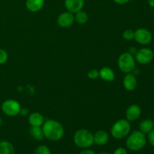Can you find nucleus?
I'll return each mask as SVG.
<instances>
[{"label":"nucleus","mask_w":154,"mask_h":154,"mask_svg":"<svg viewBox=\"0 0 154 154\" xmlns=\"http://www.w3.org/2000/svg\"><path fill=\"white\" fill-rule=\"evenodd\" d=\"M45 138L51 141H57L64 135V128L60 123L54 120H48L42 125Z\"/></svg>","instance_id":"nucleus-1"},{"label":"nucleus","mask_w":154,"mask_h":154,"mask_svg":"<svg viewBox=\"0 0 154 154\" xmlns=\"http://www.w3.org/2000/svg\"><path fill=\"white\" fill-rule=\"evenodd\" d=\"M126 147L132 151H138L145 147L147 138L141 131H133L126 139Z\"/></svg>","instance_id":"nucleus-2"},{"label":"nucleus","mask_w":154,"mask_h":154,"mask_svg":"<svg viewBox=\"0 0 154 154\" xmlns=\"http://www.w3.org/2000/svg\"><path fill=\"white\" fill-rule=\"evenodd\" d=\"M73 139L75 145L82 149L90 148L94 144L93 133L85 129L77 131L74 135Z\"/></svg>","instance_id":"nucleus-3"},{"label":"nucleus","mask_w":154,"mask_h":154,"mask_svg":"<svg viewBox=\"0 0 154 154\" xmlns=\"http://www.w3.org/2000/svg\"><path fill=\"white\" fill-rule=\"evenodd\" d=\"M131 125L129 120L122 119L114 123L111 129V134L116 139H122L129 135Z\"/></svg>","instance_id":"nucleus-4"},{"label":"nucleus","mask_w":154,"mask_h":154,"mask_svg":"<svg viewBox=\"0 0 154 154\" xmlns=\"http://www.w3.org/2000/svg\"><path fill=\"white\" fill-rule=\"evenodd\" d=\"M117 65L122 72L126 74L131 73L135 67V57L129 52L123 53L119 57Z\"/></svg>","instance_id":"nucleus-5"},{"label":"nucleus","mask_w":154,"mask_h":154,"mask_svg":"<svg viewBox=\"0 0 154 154\" xmlns=\"http://www.w3.org/2000/svg\"><path fill=\"white\" fill-rule=\"evenodd\" d=\"M21 107L19 102L14 99H8L2 104V111L8 117H14L20 114Z\"/></svg>","instance_id":"nucleus-6"},{"label":"nucleus","mask_w":154,"mask_h":154,"mask_svg":"<svg viewBox=\"0 0 154 154\" xmlns=\"http://www.w3.org/2000/svg\"><path fill=\"white\" fill-rule=\"evenodd\" d=\"M154 53L150 48H144L138 50L135 54V60L141 65H147L153 60Z\"/></svg>","instance_id":"nucleus-7"},{"label":"nucleus","mask_w":154,"mask_h":154,"mask_svg":"<svg viewBox=\"0 0 154 154\" xmlns=\"http://www.w3.org/2000/svg\"><path fill=\"white\" fill-rule=\"evenodd\" d=\"M134 39L140 45H147L152 42L153 36H152L151 32L148 29L144 28H140L135 31Z\"/></svg>","instance_id":"nucleus-8"},{"label":"nucleus","mask_w":154,"mask_h":154,"mask_svg":"<svg viewBox=\"0 0 154 154\" xmlns=\"http://www.w3.org/2000/svg\"><path fill=\"white\" fill-rule=\"evenodd\" d=\"M75 22V16L71 12H63L57 17V23L63 28L71 26Z\"/></svg>","instance_id":"nucleus-9"},{"label":"nucleus","mask_w":154,"mask_h":154,"mask_svg":"<svg viewBox=\"0 0 154 154\" xmlns=\"http://www.w3.org/2000/svg\"><path fill=\"white\" fill-rule=\"evenodd\" d=\"M65 7L71 13H77L82 10L84 5V0H65Z\"/></svg>","instance_id":"nucleus-10"},{"label":"nucleus","mask_w":154,"mask_h":154,"mask_svg":"<svg viewBox=\"0 0 154 154\" xmlns=\"http://www.w3.org/2000/svg\"><path fill=\"white\" fill-rule=\"evenodd\" d=\"M141 114V108L138 105H132L127 108L126 113V120L129 122L135 121Z\"/></svg>","instance_id":"nucleus-11"},{"label":"nucleus","mask_w":154,"mask_h":154,"mask_svg":"<svg viewBox=\"0 0 154 154\" xmlns=\"http://www.w3.org/2000/svg\"><path fill=\"white\" fill-rule=\"evenodd\" d=\"M137 84L136 76L132 73H128L123 78V87L128 91H133L136 88Z\"/></svg>","instance_id":"nucleus-12"},{"label":"nucleus","mask_w":154,"mask_h":154,"mask_svg":"<svg viewBox=\"0 0 154 154\" xmlns=\"http://www.w3.org/2000/svg\"><path fill=\"white\" fill-rule=\"evenodd\" d=\"M94 144L98 146H104L109 141V135L105 131L99 130L93 135Z\"/></svg>","instance_id":"nucleus-13"},{"label":"nucleus","mask_w":154,"mask_h":154,"mask_svg":"<svg viewBox=\"0 0 154 154\" xmlns=\"http://www.w3.org/2000/svg\"><path fill=\"white\" fill-rule=\"evenodd\" d=\"M45 0H26V6L30 12H38L43 8Z\"/></svg>","instance_id":"nucleus-14"},{"label":"nucleus","mask_w":154,"mask_h":154,"mask_svg":"<svg viewBox=\"0 0 154 154\" xmlns=\"http://www.w3.org/2000/svg\"><path fill=\"white\" fill-rule=\"evenodd\" d=\"M29 123L32 126H42L45 123V118L43 116L38 112L32 113L29 116Z\"/></svg>","instance_id":"nucleus-15"},{"label":"nucleus","mask_w":154,"mask_h":154,"mask_svg":"<svg viewBox=\"0 0 154 154\" xmlns=\"http://www.w3.org/2000/svg\"><path fill=\"white\" fill-rule=\"evenodd\" d=\"M99 72V77L102 78L103 81L107 82H111L115 78V74L114 72L109 67H103L101 69Z\"/></svg>","instance_id":"nucleus-16"},{"label":"nucleus","mask_w":154,"mask_h":154,"mask_svg":"<svg viewBox=\"0 0 154 154\" xmlns=\"http://www.w3.org/2000/svg\"><path fill=\"white\" fill-rule=\"evenodd\" d=\"M153 129H154V122L150 119H145L139 124V131L144 134H148Z\"/></svg>","instance_id":"nucleus-17"},{"label":"nucleus","mask_w":154,"mask_h":154,"mask_svg":"<svg viewBox=\"0 0 154 154\" xmlns=\"http://www.w3.org/2000/svg\"><path fill=\"white\" fill-rule=\"evenodd\" d=\"M0 154H14V147L8 141H0Z\"/></svg>","instance_id":"nucleus-18"},{"label":"nucleus","mask_w":154,"mask_h":154,"mask_svg":"<svg viewBox=\"0 0 154 154\" xmlns=\"http://www.w3.org/2000/svg\"><path fill=\"white\" fill-rule=\"evenodd\" d=\"M30 134L36 141H42L45 138L42 126H32Z\"/></svg>","instance_id":"nucleus-19"},{"label":"nucleus","mask_w":154,"mask_h":154,"mask_svg":"<svg viewBox=\"0 0 154 154\" xmlns=\"http://www.w3.org/2000/svg\"><path fill=\"white\" fill-rule=\"evenodd\" d=\"M75 20L78 23V24H81V25H83V24H85L89 20V16L85 11L81 10L78 12L75 13Z\"/></svg>","instance_id":"nucleus-20"},{"label":"nucleus","mask_w":154,"mask_h":154,"mask_svg":"<svg viewBox=\"0 0 154 154\" xmlns=\"http://www.w3.org/2000/svg\"><path fill=\"white\" fill-rule=\"evenodd\" d=\"M34 154H51V151L47 146L40 145L35 149Z\"/></svg>","instance_id":"nucleus-21"},{"label":"nucleus","mask_w":154,"mask_h":154,"mask_svg":"<svg viewBox=\"0 0 154 154\" xmlns=\"http://www.w3.org/2000/svg\"><path fill=\"white\" fill-rule=\"evenodd\" d=\"M135 32L132 29H126L123 32V38L126 41H131L134 39Z\"/></svg>","instance_id":"nucleus-22"},{"label":"nucleus","mask_w":154,"mask_h":154,"mask_svg":"<svg viewBox=\"0 0 154 154\" xmlns=\"http://www.w3.org/2000/svg\"><path fill=\"white\" fill-rule=\"evenodd\" d=\"M8 54L4 49L0 48V65H3L8 61Z\"/></svg>","instance_id":"nucleus-23"},{"label":"nucleus","mask_w":154,"mask_h":154,"mask_svg":"<svg viewBox=\"0 0 154 154\" xmlns=\"http://www.w3.org/2000/svg\"><path fill=\"white\" fill-rule=\"evenodd\" d=\"M87 76L90 79H96V78H98L99 77V72L98 70H96V69H93L89 71L88 73H87Z\"/></svg>","instance_id":"nucleus-24"},{"label":"nucleus","mask_w":154,"mask_h":154,"mask_svg":"<svg viewBox=\"0 0 154 154\" xmlns=\"http://www.w3.org/2000/svg\"><path fill=\"white\" fill-rule=\"evenodd\" d=\"M147 140L152 147H154V129H152L147 135Z\"/></svg>","instance_id":"nucleus-25"},{"label":"nucleus","mask_w":154,"mask_h":154,"mask_svg":"<svg viewBox=\"0 0 154 154\" xmlns=\"http://www.w3.org/2000/svg\"><path fill=\"white\" fill-rule=\"evenodd\" d=\"M114 154H127V151L124 147H118L114 150Z\"/></svg>","instance_id":"nucleus-26"},{"label":"nucleus","mask_w":154,"mask_h":154,"mask_svg":"<svg viewBox=\"0 0 154 154\" xmlns=\"http://www.w3.org/2000/svg\"><path fill=\"white\" fill-rule=\"evenodd\" d=\"M79 154H96L95 153L93 150H90V149L89 148H87V149H84V150H81V152H80Z\"/></svg>","instance_id":"nucleus-27"},{"label":"nucleus","mask_w":154,"mask_h":154,"mask_svg":"<svg viewBox=\"0 0 154 154\" xmlns=\"http://www.w3.org/2000/svg\"><path fill=\"white\" fill-rule=\"evenodd\" d=\"M130 0H114V2L115 3L118 5H125L126 3H128Z\"/></svg>","instance_id":"nucleus-28"},{"label":"nucleus","mask_w":154,"mask_h":154,"mask_svg":"<svg viewBox=\"0 0 154 154\" xmlns=\"http://www.w3.org/2000/svg\"><path fill=\"white\" fill-rule=\"evenodd\" d=\"M28 113H29L28 109L25 108H23V109H20V114L23 116H26L27 114H28Z\"/></svg>","instance_id":"nucleus-29"},{"label":"nucleus","mask_w":154,"mask_h":154,"mask_svg":"<svg viewBox=\"0 0 154 154\" xmlns=\"http://www.w3.org/2000/svg\"><path fill=\"white\" fill-rule=\"evenodd\" d=\"M137 51H138V50H137L135 48H134V47H131V48L129 49V53L132 54V55H135Z\"/></svg>","instance_id":"nucleus-30"},{"label":"nucleus","mask_w":154,"mask_h":154,"mask_svg":"<svg viewBox=\"0 0 154 154\" xmlns=\"http://www.w3.org/2000/svg\"><path fill=\"white\" fill-rule=\"evenodd\" d=\"M148 2H149V4H150V6L154 7V0H148Z\"/></svg>","instance_id":"nucleus-31"},{"label":"nucleus","mask_w":154,"mask_h":154,"mask_svg":"<svg viewBox=\"0 0 154 154\" xmlns=\"http://www.w3.org/2000/svg\"><path fill=\"white\" fill-rule=\"evenodd\" d=\"M2 124V118L0 117V127H1Z\"/></svg>","instance_id":"nucleus-32"},{"label":"nucleus","mask_w":154,"mask_h":154,"mask_svg":"<svg viewBox=\"0 0 154 154\" xmlns=\"http://www.w3.org/2000/svg\"><path fill=\"white\" fill-rule=\"evenodd\" d=\"M99 154H110V153H107V152H102V153H100Z\"/></svg>","instance_id":"nucleus-33"}]
</instances>
